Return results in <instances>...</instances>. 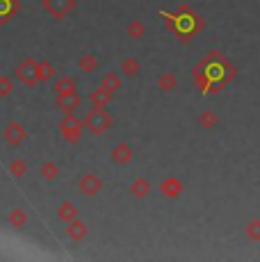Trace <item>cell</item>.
<instances>
[{
	"instance_id": "1",
	"label": "cell",
	"mask_w": 260,
	"mask_h": 262,
	"mask_svg": "<svg viewBox=\"0 0 260 262\" xmlns=\"http://www.w3.org/2000/svg\"><path fill=\"white\" fill-rule=\"evenodd\" d=\"M194 78H197V84L201 92L219 94L224 89V84L235 78V71L231 64H228L226 57H222L219 53H210L208 57L194 69Z\"/></svg>"
},
{
	"instance_id": "2",
	"label": "cell",
	"mask_w": 260,
	"mask_h": 262,
	"mask_svg": "<svg viewBox=\"0 0 260 262\" xmlns=\"http://www.w3.org/2000/svg\"><path fill=\"white\" fill-rule=\"evenodd\" d=\"M162 16L171 23V25H169V30H171V32L181 39V41H192V37L199 32V28L203 25V21L187 7V5H181L176 14L162 12Z\"/></svg>"
},
{
	"instance_id": "3",
	"label": "cell",
	"mask_w": 260,
	"mask_h": 262,
	"mask_svg": "<svg viewBox=\"0 0 260 262\" xmlns=\"http://www.w3.org/2000/svg\"><path fill=\"white\" fill-rule=\"evenodd\" d=\"M82 121H84V128H87L92 135H96V137L98 135H105L114 123L112 114H110L105 107H92L82 117Z\"/></svg>"
},
{
	"instance_id": "4",
	"label": "cell",
	"mask_w": 260,
	"mask_h": 262,
	"mask_svg": "<svg viewBox=\"0 0 260 262\" xmlns=\"http://www.w3.org/2000/svg\"><path fill=\"white\" fill-rule=\"evenodd\" d=\"M59 133H62V137L67 139V142L76 144V142H80V137H82V133H84V121L78 119L73 112H69L67 117L59 121Z\"/></svg>"
},
{
	"instance_id": "5",
	"label": "cell",
	"mask_w": 260,
	"mask_h": 262,
	"mask_svg": "<svg viewBox=\"0 0 260 262\" xmlns=\"http://www.w3.org/2000/svg\"><path fill=\"white\" fill-rule=\"evenodd\" d=\"M14 78L21 80L26 87H34L37 82H41V80H39V62H34L32 57L23 59V62L14 69Z\"/></svg>"
},
{
	"instance_id": "6",
	"label": "cell",
	"mask_w": 260,
	"mask_h": 262,
	"mask_svg": "<svg viewBox=\"0 0 260 262\" xmlns=\"http://www.w3.org/2000/svg\"><path fill=\"white\" fill-rule=\"evenodd\" d=\"M78 0H41V7L55 18V21H62L69 14L76 9Z\"/></svg>"
},
{
	"instance_id": "7",
	"label": "cell",
	"mask_w": 260,
	"mask_h": 262,
	"mask_svg": "<svg viewBox=\"0 0 260 262\" xmlns=\"http://www.w3.org/2000/svg\"><path fill=\"white\" fill-rule=\"evenodd\" d=\"M78 189L82 191L84 196H96L98 191H103V180H101V176L92 173V171L82 173V176H80V180H78Z\"/></svg>"
},
{
	"instance_id": "8",
	"label": "cell",
	"mask_w": 260,
	"mask_h": 262,
	"mask_svg": "<svg viewBox=\"0 0 260 262\" xmlns=\"http://www.w3.org/2000/svg\"><path fill=\"white\" fill-rule=\"evenodd\" d=\"M3 137H5V142H7L9 146H21L23 142H26V137H28V130L23 128L18 121H9L7 128L3 130Z\"/></svg>"
},
{
	"instance_id": "9",
	"label": "cell",
	"mask_w": 260,
	"mask_h": 262,
	"mask_svg": "<svg viewBox=\"0 0 260 262\" xmlns=\"http://www.w3.org/2000/svg\"><path fill=\"white\" fill-rule=\"evenodd\" d=\"M110 160H112V164H119V167L130 164L133 162V148H130V144H126V142L117 144L112 148V153H110Z\"/></svg>"
},
{
	"instance_id": "10",
	"label": "cell",
	"mask_w": 260,
	"mask_h": 262,
	"mask_svg": "<svg viewBox=\"0 0 260 262\" xmlns=\"http://www.w3.org/2000/svg\"><path fill=\"white\" fill-rule=\"evenodd\" d=\"M80 103H82V98L76 94H62V96H55V107L62 110L64 114L69 112H76V110L80 107Z\"/></svg>"
},
{
	"instance_id": "11",
	"label": "cell",
	"mask_w": 260,
	"mask_h": 262,
	"mask_svg": "<svg viewBox=\"0 0 260 262\" xmlns=\"http://www.w3.org/2000/svg\"><path fill=\"white\" fill-rule=\"evenodd\" d=\"M112 96L114 92H110L107 87H96L89 92V103H92V107H107L110 103H112Z\"/></svg>"
},
{
	"instance_id": "12",
	"label": "cell",
	"mask_w": 260,
	"mask_h": 262,
	"mask_svg": "<svg viewBox=\"0 0 260 262\" xmlns=\"http://www.w3.org/2000/svg\"><path fill=\"white\" fill-rule=\"evenodd\" d=\"M160 191H162L167 199H178V196L183 194V183L178 178H174V176H169V178H164L162 183H160Z\"/></svg>"
},
{
	"instance_id": "13",
	"label": "cell",
	"mask_w": 260,
	"mask_h": 262,
	"mask_svg": "<svg viewBox=\"0 0 260 262\" xmlns=\"http://www.w3.org/2000/svg\"><path fill=\"white\" fill-rule=\"evenodd\" d=\"M87 233H89V228H87V224H84V221H80V219L69 221L67 235H69V237H71L73 242H82L84 237H87Z\"/></svg>"
},
{
	"instance_id": "14",
	"label": "cell",
	"mask_w": 260,
	"mask_h": 262,
	"mask_svg": "<svg viewBox=\"0 0 260 262\" xmlns=\"http://www.w3.org/2000/svg\"><path fill=\"white\" fill-rule=\"evenodd\" d=\"M57 219L64 221V224H69V221L78 219V208H76V203H71V201H62V203L57 205Z\"/></svg>"
},
{
	"instance_id": "15",
	"label": "cell",
	"mask_w": 260,
	"mask_h": 262,
	"mask_svg": "<svg viewBox=\"0 0 260 262\" xmlns=\"http://www.w3.org/2000/svg\"><path fill=\"white\" fill-rule=\"evenodd\" d=\"M53 89H55V96H62V94H76L78 92V84L73 78H69V75H64V78H59L57 82H53Z\"/></svg>"
},
{
	"instance_id": "16",
	"label": "cell",
	"mask_w": 260,
	"mask_h": 262,
	"mask_svg": "<svg viewBox=\"0 0 260 262\" xmlns=\"http://www.w3.org/2000/svg\"><path fill=\"white\" fill-rule=\"evenodd\" d=\"M130 196H135V199H144V196H148V191H151V183H148L146 178H137L130 183Z\"/></svg>"
},
{
	"instance_id": "17",
	"label": "cell",
	"mask_w": 260,
	"mask_h": 262,
	"mask_svg": "<svg viewBox=\"0 0 260 262\" xmlns=\"http://www.w3.org/2000/svg\"><path fill=\"white\" fill-rule=\"evenodd\" d=\"M18 0H0V25H5L9 18L16 14Z\"/></svg>"
},
{
	"instance_id": "18",
	"label": "cell",
	"mask_w": 260,
	"mask_h": 262,
	"mask_svg": "<svg viewBox=\"0 0 260 262\" xmlns=\"http://www.w3.org/2000/svg\"><path fill=\"white\" fill-rule=\"evenodd\" d=\"M78 69L82 73H94L98 69V57L94 53H87V55H82V57L78 59Z\"/></svg>"
},
{
	"instance_id": "19",
	"label": "cell",
	"mask_w": 260,
	"mask_h": 262,
	"mask_svg": "<svg viewBox=\"0 0 260 262\" xmlns=\"http://www.w3.org/2000/svg\"><path fill=\"white\" fill-rule=\"evenodd\" d=\"M158 87H160V92H164V94H171L174 89L178 87V78L174 73H162L158 78Z\"/></svg>"
},
{
	"instance_id": "20",
	"label": "cell",
	"mask_w": 260,
	"mask_h": 262,
	"mask_svg": "<svg viewBox=\"0 0 260 262\" xmlns=\"http://www.w3.org/2000/svg\"><path fill=\"white\" fill-rule=\"evenodd\" d=\"M39 176H41L44 180H48V183H53V180L59 178V167L48 160V162H44L41 167H39Z\"/></svg>"
},
{
	"instance_id": "21",
	"label": "cell",
	"mask_w": 260,
	"mask_h": 262,
	"mask_svg": "<svg viewBox=\"0 0 260 262\" xmlns=\"http://www.w3.org/2000/svg\"><path fill=\"white\" fill-rule=\"evenodd\" d=\"M7 221L14 226V228H26V224H28V212H26V210H21V208H14L12 212H9Z\"/></svg>"
},
{
	"instance_id": "22",
	"label": "cell",
	"mask_w": 260,
	"mask_h": 262,
	"mask_svg": "<svg viewBox=\"0 0 260 262\" xmlns=\"http://www.w3.org/2000/svg\"><path fill=\"white\" fill-rule=\"evenodd\" d=\"M101 84H103V87H107L110 92H119V89L123 87V82H121V75H119V73H112V71L103 75Z\"/></svg>"
},
{
	"instance_id": "23",
	"label": "cell",
	"mask_w": 260,
	"mask_h": 262,
	"mask_svg": "<svg viewBox=\"0 0 260 262\" xmlns=\"http://www.w3.org/2000/svg\"><path fill=\"white\" fill-rule=\"evenodd\" d=\"M121 71H123V75H128V78H135V75H139V71H142V64L135 57H126L121 62Z\"/></svg>"
},
{
	"instance_id": "24",
	"label": "cell",
	"mask_w": 260,
	"mask_h": 262,
	"mask_svg": "<svg viewBox=\"0 0 260 262\" xmlns=\"http://www.w3.org/2000/svg\"><path fill=\"white\" fill-rule=\"evenodd\" d=\"M199 123H201L206 130H212L214 125L219 123L217 112H212V110H203V112H201V117H199Z\"/></svg>"
},
{
	"instance_id": "25",
	"label": "cell",
	"mask_w": 260,
	"mask_h": 262,
	"mask_svg": "<svg viewBox=\"0 0 260 262\" xmlns=\"http://www.w3.org/2000/svg\"><path fill=\"white\" fill-rule=\"evenodd\" d=\"M9 173H12L14 178H23V176L28 173V162L21 158L12 160V162H9Z\"/></svg>"
},
{
	"instance_id": "26",
	"label": "cell",
	"mask_w": 260,
	"mask_h": 262,
	"mask_svg": "<svg viewBox=\"0 0 260 262\" xmlns=\"http://www.w3.org/2000/svg\"><path fill=\"white\" fill-rule=\"evenodd\" d=\"M126 32H128V37L130 39H144V34H146V28H144V23L142 21H130L128 23V28H126Z\"/></svg>"
},
{
	"instance_id": "27",
	"label": "cell",
	"mask_w": 260,
	"mask_h": 262,
	"mask_svg": "<svg viewBox=\"0 0 260 262\" xmlns=\"http://www.w3.org/2000/svg\"><path fill=\"white\" fill-rule=\"evenodd\" d=\"M244 230H247V237L251 242H260V219H251L244 226Z\"/></svg>"
},
{
	"instance_id": "28",
	"label": "cell",
	"mask_w": 260,
	"mask_h": 262,
	"mask_svg": "<svg viewBox=\"0 0 260 262\" xmlns=\"http://www.w3.org/2000/svg\"><path fill=\"white\" fill-rule=\"evenodd\" d=\"M53 75H55V69L51 62H39V80H41V82L51 80Z\"/></svg>"
},
{
	"instance_id": "29",
	"label": "cell",
	"mask_w": 260,
	"mask_h": 262,
	"mask_svg": "<svg viewBox=\"0 0 260 262\" xmlns=\"http://www.w3.org/2000/svg\"><path fill=\"white\" fill-rule=\"evenodd\" d=\"M12 92H14V82H12V78H7V75H0V98L9 96Z\"/></svg>"
}]
</instances>
